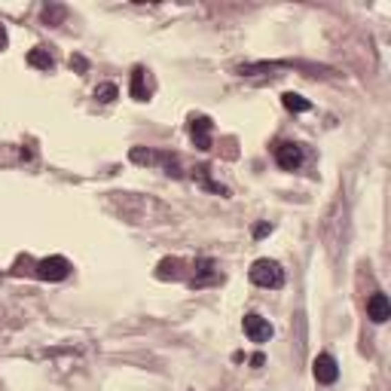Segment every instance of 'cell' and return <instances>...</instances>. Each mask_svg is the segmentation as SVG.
I'll return each mask as SVG.
<instances>
[{
	"instance_id": "obj_4",
	"label": "cell",
	"mask_w": 391,
	"mask_h": 391,
	"mask_svg": "<svg viewBox=\"0 0 391 391\" xmlns=\"http://www.w3.org/2000/svg\"><path fill=\"white\" fill-rule=\"evenodd\" d=\"M241 327H245V337L251 339V343H269V339H272V324L263 315H257V312H248V315L241 318Z\"/></svg>"
},
{
	"instance_id": "obj_11",
	"label": "cell",
	"mask_w": 391,
	"mask_h": 391,
	"mask_svg": "<svg viewBox=\"0 0 391 391\" xmlns=\"http://www.w3.org/2000/svg\"><path fill=\"white\" fill-rule=\"evenodd\" d=\"M28 65L31 68H40V70H52V55L46 52L43 46H37V49H31V52H28Z\"/></svg>"
},
{
	"instance_id": "obj_12",
	"label": "cell",
	"mask_w": 391,
	"mask_h": 391,
	"mask_svg": "<svg viewBox=\"0 0 391 391\" xmlns=\"http://www.w3.org/2000/svg\"><path fill=\"white\" fill-rule=\"evenodd\" d=\"M281 104L288 108L290 113H305V110H312V104L305 101L303 95H297V92H284L281 95Z\"/></svg>"
},
{
	"instance_id": "obj_13",
	"label": "cell",
	"mask_w": 391,
	"mask_h": 391,
	"mask_svg": "<svg viewBox=\"0 0 391 391\" xmlns=\"http://www.w3.org/2000/svg\"><path fill=\"white\" fill-rule=\"evenodd\" d=\"M181 266H183V263L181 260H162L159 263V272H156V275H159V279L162 281H166V279H181Z\"/></svg>"
},
{
	"instance_id": "obj_9",
	"label": "cell",
	"mask_w": 391,
	"mask_h": 391,
	"mask_svg": "<svg viewBox=\"0 0 391 391\" xmlns=\"http://www.w3.org/2000/svg\"><path fill=\"white\" fill-rule=\"evenodd\" d=\"M214 281H220V272L214 269V260H199V263H196L193 288H202V284H214Z\"/></svg>"
},
{
	"instance_id": "obj_18",
	"label": "cell",
	"mask_w": 391,
	"mask_h": 391,
	"mask_svg": "<svg viewBox=\"0 0 391 391\" xmlns=\"http://www.w3.org/2000/svg\"><path fill=\"white\" fill-rule=\"evenodd\" d=\"M251 364H254V367H263V364H266V358H263V354L257 352V354H251Z\"/></svg>"
},
{
	"instance_id": "obj_2",
	"label": "cell",
	"mask_w": 391,
	"mask_h": 391,
	"mask_svg": "<svg viewBox=\"0 0 391 391\" xmlns=\"http://www.w3.org/2000/svg\"><path fill=\"white\" fill-rule=\"evenodd\" d=\"M34 275L43 281H65L70 275V263L65 257H46L34 266Z\"/></svg>"
},
{
	"instance_id": "obj_8",
	"label": "cell",
	"mask_w": 391,
	"mask_h": 391,
	"mask_svg": "<svg viewBox=\"0 0 391 391\" xmlns=\"http://www.w3.org/2000/svg\"><path fill=\"white\" fill-rule=\"evenodd\" d=\"M367 318L373 324H385L391 318V305H388V297L385 294H373L367 300Z\"/></svg>"
},
{
	"instance_id": "obj_7",
	"label": "cell",
	"mask_w": 391,
	"mask_h": 391,
	"mask_svg": "<svg viewBox=\"0 0 391 391\" xmlns=\"http://www.w3.org/2000/svg\"><path fill=\"white\" fill-rule=\"evenodd\" d=\"M190 138L199 150H211V119L208 117H193L190 119Z\"/></svg>"
},
{
	"instance_id": "obj_14",
	"label": "cell",
	"mask_w": 391,
	"mask_h": 391,
	"mask_svg": "<svg viewBox=\"0 0 391 391\" xmlns=\"http://www.w3.org/2000/svg\"><path fill=\"white\" fill-rule=\"evenodd\" d=\"M117 95H119V89L113 86V83H101V86L95 89V98H98V101H104V104H110Z\"/></svg>"
},
{
	"instance_id": "obj_10",
	"label": "cell",
	"mask_w": 391,
	"mask_h": 391,
	"mask_svg": "<svg viewBox=\"0 0 391 391\" xmlns=\"http://www.w3.org/2000/svg\"><path fill=\"white\" fill-rule=\"evenodd\" d=\"M147 70L144 68H134L132 70V86H129V95L134 101H147Z\"/></svg>"
},
{
	"instance_id": "obj_3",
	"label": "cell",
	"mask_w": 391,
	"mask_h": 391,
	"mask_svg": "<svg viewBox=\"0 0 391 391\" xmlns=\"http://www.w3.org/2000/svg\"><path fill=\"white\" fill-rule=\"evenodd\" d=\"M132 159L141 162V166H166L168 174H181L177 172V156L172 153H153V150H144V147H132Z\"/></svg>"
},
{
	"instance_id": "obj_5",
	"label": "cell",
	"mask_w": 391,
	"mask_h": 391,
	"mask_svg": "<svg viewBox=\"0 0 391 391\" xmlns=\"http://www.w3.org/2000/svg\"><path fill=\"white\" fill-rule=\"evenodd\" d=\"M275 162H279L284 172H297L303 166V147L294 144V141H281L275 147Z\"/></svg>"
},
{
	"instance_id": "obj_16",
	"label": "cell",
	"mask_w": 391,
	"mask_h": 391,
	"mask_svg": "<svg viewBox=\"0 0 391 391\" xmlns=\"http://www.w3.org/2000/svg\"><path fill=\"white\" fill-rule=\"evenodd\" d=\"M269 232H272V226H269V223H257V226H254V239H266Z\"/></svg>"
},
{
	"instance_id": "obj_15",
	"label": "cell",
	"mask_w": 391,
	"mask_h": 391,
	"mask_svg": "<svg viewBox=\"0 0 391 391\" xmlns=\"http://www.w3.org/2000/svg\"><path fill=\"white\" fill-rule=\"evenodd\" d=\"M43 19H46L49 25H52V22H61V19H65V6H46V10H43Z\"/></svg>"
},
{
	"instance_id": "obj_1",
	"label": "cell",
	"mask_w": 391,
	"mask_h": 391,
	"mask_svg": "<svg viewBox=\"0 0 391 391\" xmlns=\"http://www.w3.org/2000/svg\"><path fill=\"white\" fill-rule=\"evenodd\" d=\"M251 281L257 284V288H269V290H279L284 288V269L279 266L275 260H254L251 266Z\"/></svg>"
},
{
	"instance_id": "obj_17",
	"label": "cell",
	"mask_w": 391,
	"mask_h": 391,
	"mask_svg": "<svg viewBox=\"0 0 391 391\" xmlns=\"http://www.w3.org/2000/svg\"><path fill=\"white\" fill-rule=\"evenodd\" d=\"M70 68H77V70H86V59H80V55H74V59H70Z\"/></svg>"
},
{
	"instance_id": "obj_6",
	"label": "cell",
	"mask_w": 391,
	"mask_h": 391,
	"mask_svg": "<svg viewBox=\"0 0 391 391\" xmlns=\"http://www.w3.org/2000/svg\"><path fill=\"white\" fill-rule=\"evenodd\" d=\"M312 373H315V379L321 382V385H333V382L339 379L337 358H333V354H318V358L312 361Z\"/></svg>"
}]
</instances>
